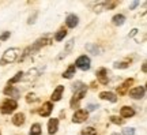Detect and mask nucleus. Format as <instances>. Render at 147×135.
<instances>
[{
  "label": "nucleus",
  "instance_id": "f257e3e1",
  "mask_svg": "<svg viewBox=\"0 0 147 135\" xmlns=\"http://www.w3.org/2000/svg\"><path fill=\"white\" fill-rule=\"evenodd\" d=\"M21 55V49L19 48H10L7 49L4 53H3V57L0 60V66H4V64H10V63H14L19 57Z\"/></svg>",
  "mask_w": 147,
  "mask_h": 135
},
{
  "label": "nucleus",
  "instance_id": "cd10ccee",
  "mask_svg": "<svg viewBox=\"0 0 147 135\" xmlns=\"http://www.w3.org/2000/svg\"><path fill=\"white\" fill-rule=\"evenodd\" d=\"M129 63L131 62H117V63H115V68H121V70L128 68L129 67Z\"/></svg>",
  "mask_w": 147,
  "mask_h": 135
},
{
  "label": "nucleus",
  "instance_id": "423d86ee",
  "mask_svg": "<svg viewBox=\"0 0 147 135\" xmlns=\"http://www.w3.org/2000/svg\"><path fill=\"white\" fill-rule=\"evenodd\" d=\"M75 67L80 68V70H83V71L89 70L90 68V57L86 56V55L79 56L78 59H76V62H75Z\"/></svg>",
  "mask_w": 147,
  "mask_h": 135
},
{
  "label": "nucleus",
  "instance_id": "f03ea898",
  "mask_svg": "<svg viewBox=\"0 0 147 135\" xmlns=\"http://www.w3.org/2000/svg\"><path fill=\"white\" fill-rule=\"evenodd\" d=\"M86 92H87V86H82V88L79 89V90H76V92H74V97L71 98V101H69V105H71V108H78L79 105V101L83 98L84 96H86Z\"/></svg>",
  "mask_w": 147,
  "mask_h": 135
},
{
  "label": "nucleus",
  "instance_id": "4be33fe9",
  "mask_svg": "<svg viewBox=\"0 0 147 135\" xmlns=\"http://www.w3.org/2000/svg\"><path fill=\"white\" fill-rule=\"evenodd\" d=\"M22 78H23V73H22V71L16 73L15 77H12V78L8 81V86H12L14 83H16V82H19V81H22Z\"/></svg>",
  "mask_w": 147,
  "mask_h": 135
},
{
  "label": "nucleus",
  "instance_id": "39448f33",
  "mask_svg": "<svg viewBox=\"0 0 147 135\" xmlns=\"http://www.w3.org/2000/svg\"><path fill=\"white\" fill-rule=\"evenodd\" d=\"M89 119V112L87 111H84V109H78L72 116V121L74 123H83L86 120Z\"/></svg>",
  "mask_w": 147,
  "mask_h": 135
},
{
  "label": "nucleus",
  "instance_id": "20e7f679",
  "mask_svg": "<svg viewBox=\"0 0 147 135\" xmlns=\"http://www.w3.org/2000/svg\"><path fill=\"white\" fill-rule=\"evenodd\" d=\"M49 44H52V40L49 38L48 36H44L41 38H38L34 44H33L32 47H30V52H37V51H40L42 47H45V45H49Z\"/></svg>",
  "mask_w": 147,
  "mask_h": 135
},
{
  "label": "nucleus",
  "instance_id": "c756f323",
  "mask_svg": "<svg viewBox=\"0 0 147 135\" xmlns=\"http://www.w3.org/2000/svg\"><path fill=\"white\" fill-rule=\"evenodd\" d=\"M123 135H135V128L132 127H127L123 130Z\"/></svg>",
  "mask_w": 147,
  "mask_h": 135
},
{
  "label": "nucleus",
  "instance_id": "7c9ffc66",
  "mask_svg": "<svg viewBox=\"0 0 147 135\" xmlns=\"http://www.w3.org/2000/svg\"><path fill=\"white\" fill-rule=\"evenodd\" d=\"M26 101L30 104V102H34V101H37V97H36V94L34 93H29L26 96Z\"/></svg>",
  "mask_w": 147,
  "mask_h": 135
},
{
  "label": "nucleus",
  "instance_id": "a211bd4d",
  "mask_svg": "<svg viewBox=\"0 0 147 135\" xmlns=\"http://www.w3.org/2000/svg\"><path fill=\"white\" fill-rule=\"evenodd\" d=\"M100 98L101 100H108V101H110V102H116V101H117V97H116L112 92H101Z\"/></svg>",
  "mask_w": 147,
  "mask_h": 135
},
{
  "label": "nucleus",
  "instance_id": "9d476101",
  "mask_svg": "<svg viewBox=\"0 0 147 135\" xmlns=\"http://www.w3.org/2000/svg\"><path fill=\"white\" fill-rule=\"evenodd\" d=\"M97 79L100 81V83L102 85H106V83L109 82V78H108V70L106 68H100L98 71H97Z\"/></svg>",
  "mask_w": 147,
  "mask_h": 135
},
{
  "label": "nucleus",
  "instance_id": "393cba45",
  "mask_svg": "<svg viewBox=\"0 0 147 135\" xmlns=\"http://www.w3.org/2000/svg\"><path fill=\"white\" fill-rule=\"evenodd\" d=\"M30 135H41V126L38 123H34L30 128Z\"/></svg>",
  "mask_w": 147,
  "mask_h": 135
},
{
  "label": "nucleus",
  "instance_id": "6ab92c4d",
  "mask_svg": "<svg viewBox=\"0 0 147 135\" xmlns=\"http://www.w3.org/2000/svg\"><path fill=\"white\" fill-rule=\"evenodd\" d=\"M112 22H113V25H116V26H121L125 22V16L123 15V14H117V15H115L112 18Z\"/></svg>",
  "mask_w": 147,
  "mask_h": 135
},
{
  "label": "nucleus",
  "instance_id": "1a4fd4ad",
  "mask_svg": "<svg viewBox=\"0 0 147 135\" xmlns=\"http://www.w3.org/2000/svg\"><path fill=\"white\" fill-rule=\"evenodd\" d=\"M52 109H53V104L51 101H48V102H44L40 109V115H41L42 117H48L49 115L52 113Z\"/></svg>",
  "mask_w": 147,
  "mask_h": 135
},
{
  "label": "nucleus",
  "instance_id": "5701e85b",
  "mask_svg": "<svg viewBox=\"0 0 147 135\" xmlns=\"http://www.w3.org/2000/svg\"><path fill=\"white\" fill-rule=\"evenodd\" d=\"M86 49H87L90 53H94V55H100V52H101V48L94 45V44H87V45H86Z\"/></svg>",
  "mask_w": 147,
  "mask_h": 135
},
{
  "label": "nucleus",
  "instance_id": "bb28decb",
  "mask_svg": "<svg viewBox=\"0 0 147 135\" xmlns=\"http://www.w3.org/2000/svg\"><path fill=\"white\" fill-rule=\"evenodd\" d=\"M82 135H97V130H95L94 127H86L82 131Z\"/></svg>",
  "mask_w": 147,
  "mask_h": 135
},
{
  "label": "nucleus",
  "instance_id": "ddd939ff",
  "mask_svg": "<svg viewBox=\"0 0 147 135\" xmlns=\"http://www.w3.org/2000/svg\"><path fill=\"white\" fill-rule=\"evenodd\" d=\"M59 130V119H51L49 121H48V132L51 135L53 134H56Z\"/></svg>",
  "mask_w": 147,
  "mask_h": 135
},
{
  "label": "nucleus",
  "instance_id": "9b49d317",
  "mask_svg": "<svg viewBox=\"0 0 147 135\" xmlns=\"http://www.w3.org/2000/svg\"><path fill=\"white\" fill-rule=\"evenodd\" d=\"M63 93H64V86L59 85L57 88L53 90L52 96H51V100H52L53 102H56V101H60V100H61V96H63Z\"/></svg>",
  "mask_w": 147,
  "mask_h": 135
},
{
  "label": "nucleus",
  "instance_id": "f8f14e48",
  "mask_svg": "<svg viewBox=\"0 0 147 135\" xmlns=\"http://www.w3.org/2000/svg\"><path fill=\"white\" fill-rule=\"evenodd\" d=\"M79 23V18L75 14H69L68 16H67V19H65V25H67V27H69V29H74V27H76Z\"/></svg>",
  "mask_w": 147,
  "mask_h": 135
},
{
  "label": "nucleus",
  "instance_id": "f704fd0d",
  "mask_svg": "<svg viewBox=\"0 0 147 135\" xmlns=\"http://www.w3.org/2000/svg\"><path fill=\"white\" fill-rule=\"evenodd\" d=\"M138 4H139V1H134V3L131 4V7H129V10H134V8H135Z\"/></svg>",
  "mask_w": 147,
  "mask_h": 135
},
{
  "label": "nucleus",
  "instance_id": "473e14b6",
  "mask_svg": "<svg viewBox=\"0 0 147 135\" xmlns=\"http://www.w3.org/2000/svg\"><path fill=\"white\" fill-rule=\"evenodd\" d=\"M82 86H83V83H82V82H76L75 85H74L72 90H74V92H76V90H79V89L82 88Z\"/></svg>",
  "mask_w": 147,
  "mask_h": 135
},
{
  "label": "nucleus",
  "instance_id": "4c0bfd02",
  "mask_svg": "<svg viewBox=\"0 0 147 135\" xmlns=\"http://www.w3.org/2000/svg\"><path fill=\"white\" fill-rule=\"evenodd\" d=\"M112 135H120V134H117V132H115V134H112Z\"/></svg>",
  "mask_w": 147,
  "mask_h": 135
},
{
  "label": "nucleus",
  "instance_id": "6e6552de",
  "mask_svg": "<svg viewBox=\"0 0 147 135\" xmlns=\"http://www.w3.org/2000/svg\"><path fill=\"white\" fill-rule=\"evenodd\" d=\"M132 83H134V79H132V78L124 81V82H123L120 86L117 88V93L120 94V96H124V94H127V92H128V90H129V88L132 86Z\"/></svg>",
  "mask_w": 147,
  "mask_h": 135
},
{
  "label": "nucleus",
  "instance_id": "4468645a",
  "mask_svg": "<svg viewBox=\"0 0 147 135\" xmlns=\"http://www.w3.org/2000/svg\"><path fill=\"white\" fill-rule=\"evenodd\" d=\"M134 115H135V109L131 108V107H123L120 109V116L124 117V119H129Z\"/></svg>",
  "mask_w": 147,
  "mask_h": 135
},
{
  "label": "nucleus",
  "instance_id": "aec40b11",
  "mask_svg": "<svg viewBox=\"0 0 147 135\" xmlns=\"http://www.w3.org/2000/svg\"><path fill=\"white\" fill-rule=\"evenodd\" d=\"M75 71H76V67H75L74 64H71V66H69V67L64 71L63 77H64V78H67V79H71L74 75H75Z\"/></svg>",
  "mask_w": 147,
  "mask_h": 135
},
{
  "label": "nucleus",
  "instance_id": "c9c22d12",
  "mask_svg": "<svg viewBox=\"0 0 147 135\" xmlns=\"http://www.w3.org/2000/svg\"><path fill=\"white\" fill-rule=\"evenodd\" d=\"M138 33V29H134V30L131 31V34H129V37H132V36H135V34H136Z\"/></svg>",
  "mask_w": 147,
  "mask_h": 135
},
{
  "label": "nucleus",
  "instance_id": "f3484780",
  "mask_svg": "<svg viewBox=\"0 0 147 135\" xmlns=\"http://www.w3.org/2000/svg\"><path fill=\"white\" fill-rule=\"evenodd\" d=\"M25 120H26L25 115L19 112V113H15V115H14V117H12V124H14V126H18V127H21V126L25 124Z\"/></svg>",
  "mask_w": 147,
  "mask_h": 135
},
{
  "label": "nucleus",
  "instance_id": "dca6fc26",
  "mask_svg": "<svg viewBox=\"0 0 147 135\" xmlns=\"http://www.w3.org/2000/svg\"><path fill=\"white\" fill-rule=\"evenodd\" d=\"M3 93L5 94V96H10V97H14V98H18L19 97V90L16 88H14V86H7V88L3 90ZM12 98V100H14Z\"/></svg>",
  "mask_w": 147,
  "mask_h": 135
},
{
  "label": "nucleus",
  "instance_id": "a878e982",
  "mask_svg": "<svg viewBox=\"0 0 147 135\" xmlns=\"http://www.w3.org/2000/svg\"><path fill=\"white\" fill-rule=\"evenodd\" d=\"M116 5H117L116 1H104L102 3V10H113Z\"/></svg>",
  "mask_w": 147,
  "mask_h": 135
},
{
  "label": "nucleus",
  "instance_id": "2eb2a0df",
  "mask_svg": "<svg viewBox=\"0 0 147 135\" xmlns=\"http://www.w3.org/2000/svg\"><path fill=\"white\" fill-rule=\"evenodd\" d=\"M38 75H40V70H38V68H32V70L27 71V74L23 73V78L22 79H25V81H33V79H36Z\"/></svg>",
  "mask_w": 147,
  "mask_h": 135
},
{
  "label": "nucleus",
  "instance_id": "58836bf2",
  "mask_svg": "<svg viewBox=\"0 0 147 135\" xmlns=\"http://www.w3.org/2000/svg\"><path fill=\"white\" fill-rule=\"evenodd\" d=\"M0 135H1V134H0Z\"/></svg>",
  "mask_w": 147,
  "mask_h": 135
},
{
  "label": "nucleus",
  "instance_id": "0eeeda50",
  "mask_svg": "<svg viewBox=\"0 0 147 135\" xmlns=\"http://www.w3.org/2000/svg\"><path fill=\"white\" fill-rule=\"evenodd\" d=\"M144 94H146V88H144V86H136V88H134L129 90V96L135 100L143 98Z\"/></svg>",
  "mask_w": 147,
  "mask_h": 135
},
{
  "label": "nucleus",
  "instance_id": "412c9836",
  "mask_svg": "<svg viewBox=\"0 0 147 135\" xmlns=\"http://www.w3.org/2000/svg\"><path fill=\"white\" fill-rule=\"evenodd\" d=\"M74 40H69L68 42H67V45H65V49H64L63 51V53H61V55H60V56H59V59H63V57H65L67 56V55H68L69 52H71V49H72V45H74Z\"/></svg>",
  "mask_w": 147,
  "mask_h": 135
},
{
  "label": "nucleus",
  "instance_id": "b1692460",
  "mask_svg": "<svg viewBox=\"0 0 147 135\" xmlns=\"http://www.w3.org/2000/svg\"><path fill=\"white\" fill-rule=\"evenodd\" d=\"M65 36H67V30L63 27V29H60V30L55 34V40H56V41H61V40H64Z\"/></svg>",
  "mask_w": 147,
  "mask_h": 135
},
{
  "label": "nucleus",
  "instance_id": "7ed1b4c3",
  "mask_svg": "<svg viewBox=\"0 0 147 135\" xmlns=\"http://www.w3.org/2000/svg\"><path fill=\"white\" fill-rule=\"evenodd\" d=\"M16 108H18V102H16L15 100L7 98L4 102L1 104L0 111H1V113H3V115H10V113H12Z\"/></svg>",
  "mask_w": 147,
  "mask_h": 135
},
{
  "label": "nucleus",
  "instance_id": "e433bc0d",
  "mask_svg": "<svg viewBox=\"0 0 147 135\" xmlns=\"http://www.w3.org/2000/svg\"><path fill=\"white\" fill-rule=\"evenodd\" d=\"M142 71H143V73H146V71H147V66H146V63H144V64L142 66Z\"/></svg>",
  "mask_w": 147,
  "mask_h": 135
},
{
  "label": "nucleus",
  "instance_id": "c85d7f7f",
  "mask_svg": "<svg viewBox=\"0 0 147 135\" xmlns=\"http://www.w3.org/2000/svg\"><path fill=\"white\" fill-rule=\"evenodd\" d=\"M110 121L113 123V124H123L124 123V119H121V117H119V116H110Z\"/></svg>",
  "mask_w": 147,
  "mask_h": 135
},
{
  "label": "nucleus",
  "instance_id": "72a5a7b5",
  "mask_svg": "<svg viewBox=\"0 0 147 135\" xmlns=\"http://www.w3.org/2000/svg\"><path fill=\"white\" fill-rule=\"evenodd\" d=\"M95 108H98V105H93V104L87 105V112H89V111H94Z\"/></svg>",
  "mask_w": 147,
  "mask_h": 135
},
{
  "label": "nucleus",
  "instance_id": "2f4dec72",
  "mask_svg": "<svg viewBox=\"0 0 147 135\" xmlns=\"http://www.w3.org/2000/svg\"><path fill=\"white\" fill-rule=\"evenodd\" d=\"M11 34H10V31H5V33H3L1 36H0V41H5L8 37H10Z\"/></svg>",
  "mask_w": 147,
  "mask_h": 135
}]
</instances>
